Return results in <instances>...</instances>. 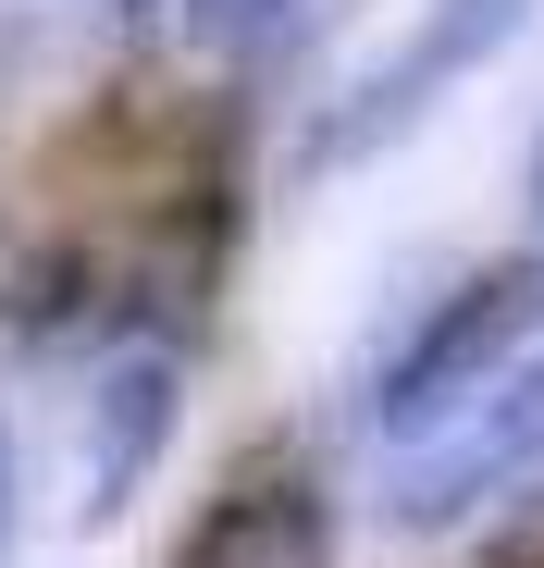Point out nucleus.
Masks as SVG:
<instances>
[{"mask_svg":"<svg viewBox=\"0 0 544 568\" xmlns=\"http://www.w3.org/2000/svg\"><path fill=\"white\" fill-rule=\"evenodd\" d=\"M532 334H544V260L459 272L445 297H421V322H396L372 346V371H359V433L372 445H421L433 420H459Z\"/></svg>","mask_w":544,"mask_h":568,"instance_id":"1","label":"nucleus"},{"mask_svg":"<svg viewBox=\"0 0 544 568\" xmlns=\"http://www.w3.org/2000/svg\"><path fill=\"white\" fill-rule=\"evenodd\" d=\"M544 469V334L495 371V384L459 408V420H433L421 445H396V469H384V519L396 531H471L483 507H507L520 483Z\"/></svg>","mask_w":544,"mask_h":568,"instance_id":"2","label":"nucleus"},{"mask_svg":"<svg viewBox=\"0 0 544 568\" xmlns=\"http://www.w3.org/2000/svg\"><path fill=\"white\" fill-rule=\"evenodd\" d=\"M173 408H187V346L173 334H124L100 371H87V433H74V519H124L149 495V469L173 445Z\"/></svg>","mask_w":544,"mask_h":568,"instance_id":"3","label":"nucleus"},{"mask_svg":"<svg viewBox=\"0 0 544 568\" xmlns=\"http://www.w3.org/2000/svg\"><path fill=\"white\" fill-rule=\"evenodd\" d=\"M520 26H532V0H433V13L409 26V50H396V62H372V74L346 87V112L322 124V161H359V149L409 136V124L445 100V87H459V74H483Z\"/></svg>","mask_w":544,"mask_h":568,"instance_id":"4","label":"nucleus"},{"mask_svg":"<svg viewBox=\"0 0 544 568\" xmlns=\"http://www.w3.org/2000/svg\"><path fill=\"white\" fill-rule=\"evenodd\" d=\"M173 568H334V495L298 457H248L223 469V495L187 519Z\"/></svg>","mask_w":544,"mask_h":568,"instance_id":"5","label":"nucleus"},{"mask_svg":"<svg viewBox=\"0 0 544 568\" xmlns=\"http://www.w3.org/2000/svg\"><path fill=\"white\" fill-rule=\"evenodd\" d=\"M50 297H62V260L0 211V322H50Z\"/></svg>","mask_w":544,"mask_h":568,"instance_id":"6","label":"nucleus"},{"mask_svg":"<svg viewBox=\"0 0 544 568\" xmlns=\"http://www.w3.org/2000/svg\"><path fill=\"white\" fill-rule=\"evenodd\" d=\"M173 13H187V38H199V50H260L272 26L298 13V0H173Z\"/></svg>","mask_w":544,"mask_h":568,"instance_id":"7","label":"nucleus"},{"mask_svg":"<svg viewBox=\"0 0 544 568\" xmlns=\"http://www.w3.org/2000/svg\"><path fill=\"white\" fill-rule=\"evenodd\" d=\"M13 519L26 507H13V433H0V556H13Z\"/></svg>","mask_w":544,"mask_h":568,"instance_id":"8","label":"nucleus"},{"mask_svg":"<svg viewBox=\"0 0 544 568\" xmlns=\"http://www.w3.org/2000/svg\"><path fill=\"white\" fill-rule=\"evenodd\" d=\"M112 13H173V0H112Z\"/></svg>","mask_w":544,"mask_h":568,"instance_id":"9","label":"nucleus"}]
</instances>
